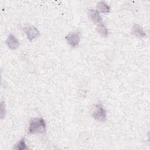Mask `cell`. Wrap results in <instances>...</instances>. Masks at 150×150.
Returning a JSON list of instances; mask_svg holds the SVG:
<instances>
[{
	"label": "cell",
	"instance_id": "4",
	"mask_svg": "<svg viewBox=\"0 0 150 150\" xmlns=\"http://www.w3.org/2000/svg\"><path fill=\"white\" fill-rule=\"evenodd\" d=\"M23 31L26 34L28 39L30 42L40 35L39 30L34 26H25L23 28Z\"/></svg>",
	"mask_w": 150,
	"mask_h": 150
},
{
	"label": "cell",
	"instance_id": "11",
	"mask_svg": "<svg viewBox=\"0 0 150 150\" xmlns=\"http://www.w3.org/2000/svg\"><path fill=\"white\" fill-rule=\"evenodd\" d=\"M5 112H6V110H5V105L4 104V102L2 101L1 104V119H2L4 118V117L5 115Z\"/></svg>",
	"mask_w": 150,
	"mask_h": 150
},
{
	"label": "cell",
	"instance_id": "8",
	"mask_svg": "<svg viewBox=\"0 0 150 150\" xmlns=\"http://www.w3.org/2000/svg\"><path fill=\"white\" fill-rule=\"evenodd\" d=\"M98 12L101 13H109L110 12V6L104 1H100L96 5V9Z\"/></svg>",
	"mask_w": 150,
	"mask_h": 150
},
{
	"label": "cell",
	"instance_id": "7",
	"mask_svg": "<svg viewBox=\"0 0 150 150\" xmlns=\"http://www.w3.org/2000/svg\"><path fill=\"white\" fill-rule=\"evenodd\" d=\"M131 33L135 37L139 38H143L146 37V33L144 31L143 28L138 24L135 23L131 28Z\"/></svg>",
	"mask_w": 150,
	"mask_h": 150
},
{
	"label": "cell",
	"instance_id": "2",
	"mask_svg": "<svg viewBox=\"0 0 150 150\" xmlns=\"http://www.w3.org/2000/svg\"><path fill=\"white\" fill-rule=\"evenodd\" d=\"M90 114L96 120L104 122L107 120V111L101 102L98 101L94 104L90 109Z\"/></svg>",
	"mask_w": 150,
	"mask_h": 150
},
{
	"label": "cell",
	"instance_id": "6",
	"mask_svg": "<svg viewBox=\"0 0 150 150\" xmlns=\"http://www.w3.org/2000/svg\"><path fill=\"white\" fill-rule=\"evenodd\" d=\"M87 16L90 20L97 24L103 23V19L100 15V13L96 9H90L87 11Z\"/></svg>",
	"mask_w": 150,
	"mask_h": 150
},
{
	"label": "cell",
	"instance_id": "9",
	"mask_svg": "<svg viewBox=\"0 0 150 150\" xmlns=\"http://www.w3.org/2000/svg\"><path fill=\"white\" fill-rule=\"evenodd\" d=\"M13 149L16 150H22V149H29L28 146L26 144L25 137H23L21 138L13 146Z\"/></svg>",
	"mask_w": 150,
	"mask_h": 150
},
{
	"label": "cell",
	"instance_id": "5",
	"mask_svg": "<svg viewBox=\"0 0 150 150\" xmlns=\"http://www.w3.org/2000/svg\"><path fill=\"white\" fill-rule=\"evenodd\" d=\"M5 42L8 48L12 50L16 49L19 46V40L13 34H9Z\"/></svg>",
	"mask_w": 150,
	"mask_h": 150
},
{
	"label": "cell",
	"instance_id": "10",
	"mask_svg": "<svg viewBox=\"0 0 150 150\" xmlns=\"http://www.w3.org/2000/svg\"><path fill=\"white\" fill-rule=\"evenodd\" d=\"M96 30L100 35L104 38H106L108 35V29L103 23L97 24Z\"/></svg>",
	"mask_w": 150,
	"mask_h": 150
},
{
	"label": "cell",
	"instance_id": "3",
	"mask_svg": "<svg viewBox=\"0 0 150 150\" xmlns=\"http://www.w3.org/2000/svg\"><path fill=\"white\" fill-rule=\"evenodd\" d=\"M81 38V33L79 31L70 32L65 36V40L67 44L71 47H76L79 46Z\"/></svg>",
	"mask_w": 150,
	"mask_h": 150
},
{
	"label": "cell",
	"instance_id": "1",
	"mask_svg": "<svg viewBox=\"0 0 150 150\" xmlns=\"http://www.w3.org/2000/svg\"><path fill=\"white\" fill-rule=\"evenodd\" d=\"M46 131V123L42 117H35L29 121L27 131L28 134H40Z\"/></svg>",
	"mask_w": 150,
	"mask_h": 150
}]
</instances>
